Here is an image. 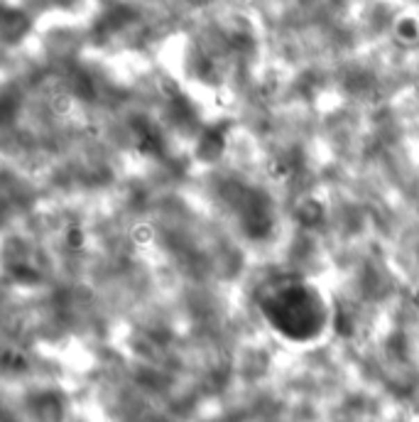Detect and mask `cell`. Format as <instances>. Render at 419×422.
Listing matches in <instances>:
<instances>
[{
  "label": "cell",
  "mask_w": 419,
  "mask_h": 422,
  "mask_svg": "<svg viewBox=\"0 0 419 422\" xmlns=\"http://www.w3.org/2000/svg\"><path fill=\"white\" fill-rule=\"evenodd\" d=\"M265 309H268V317L272 319V327H277L279 334H285V336H292L297 317V341L311 339L324 327V309H321L316 295L299 285H287L274 290Z\"/></svg>",
  "instance_id": "cell-1"
}]
</instances>
